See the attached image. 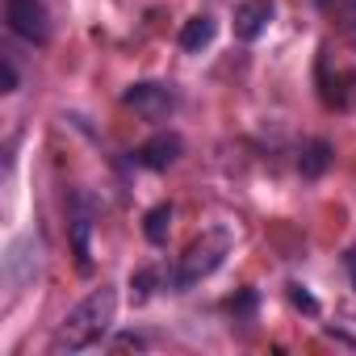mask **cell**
Listing matches in <instances>:
<instances>
[{"label": "cell", "mask_w": 356, "mask_h": 356, "mask_svg": "<svg viewBox=\"0 0 356 356\" xmlns=\"http://www.w3.org/2000/svg\"><path fill=\"white\" fill-rule=\"evenodd\" d=\"M168 231H172V206L159 202L155 210H147V218H143V235H147V243H163Z\"/></svg>", "instance_id": "obj_10"}, {"label": "cell", "mask_w": 356, "mask_h": 356, "mask_svg": "<svg viewBox=\"0 0 356 356\" xmlns=\"http://www.w3.org/2000/svg\"><path fill=\"white\" fill-rule=\"evenodd\" d=\"M289 302H293L298 310H306V314H318V302H314L302 285H289Z\"/></svg>", "instance_id": "obj_14"}, {"label": "cell", "mask_w": 356, "mask_h": 356, "mask_svg": "<svg viewBox=\"0 0 356 356\" xmlns=\"http://www.w3.org/2000/svg\"><path fill=\"white\" fill-rule=\"evenodd\" d=\"M352 277H356V252H352Z\"/></svg>", "instance_id": "obj_16"}, {"label": "cell", "mask_w": 356, "mask_h": 356, "mask_svg": "<svg viewBox=\"0 0 356 356\" xmlns=\"http://www.w3.org/2000/svg\"><path fill=\"white\" fill-rule=\"evenodd\" d=\"M181 151H185L181 134H168V130H163V134L138 143V147L130 151V159H134L138 168H147V172H163V168H172L176 159H181Z\"/></svg>", "instance_id": "obj_6"}, {"label": "cell", "mask_w": 356, "mask_h": 356, "mask_svg": "<svg viewBox=\"0 0 356 356\" xmlns=\"http://www.w3.org/2000/svg\"><path fill=\"white\" fill-rule=\"evenodd\" d=\"M273 22V5L268 0H243V5L235 9V38L243 42H256Z\"/></svg>", "instance_id": "obj_7"}, {"label": "cell", "mask_w": 356, "mask_h": 356, "mask_svg": "<svg viewBox=\"0 0 356 356\" xmlns=\"http://www.w3.org/2000/svg\"><path fill=\"white\" fill-rule=\"evenodd\" d=\"M155 285H159V273H155V268H138V273L130 277V298H134V302H147V298L155 293Z\"/></svg>", "instance_id": "obj_11"}, {"label": "cell", "mask_w": 356, "mask_h": 356, "mask_svg": "<svg viewBox=\"0 0 356 356\" xmlns=\"http://www.w3.org/2000/svg\"><path fill=\"white\" fill-rule=\"evenodd\" d=\"M0 76H5V80H0V92H17V84H22V80H17V63H13L9 55L0 59Z\"/></svg>", "instance_id": "obj_13"}, {"label": "cell", "mask_w": 356, "mask_h": 356, "mask_svg": "<svg viewBox=\"0 0 356 356\" xmlns=\"http://www.w3.org/2000/svg\"><path fill=\"white\" fill-rule=\"evenodd\" d=\"M92 218H97L92 197H88V193H72L67 231H72V256H76V268H80V273L92 268Z\"/></svg>", "instance_id": "obj_4"}, {"label": "cell", "mask_w": 356, "mask_h": 356, "mask_svg": "<svg viewBox=\"0 0 356 356\" xmlns=\"http://www.w3.org/2000/svg\"><path fill=\"white\" fill-rule=\"evenodd\" d=\"M214 34H218V26H214V17H193V22H185V30H181V51H189V55H197V51H206L210 42H214Z\"/></svg>", "instance_id": "obj_9"}, {"label": "cell", "mask_w": 356, "mask_h": 356, "mask_svg": "<svg viewBox=\"0 0 356 356\" xmlns=\"http://www.w3.org/2000/svg\"><path fill=\"white\" fill-rule=\"evenodd\" d=\"M343 5H352V9H356V0H343Z\"/></svg>", "instance_id": "obj_17"}, {"label": "cell", "mask_w": 356, "mask_h": 356, "mask_svg": "<svg viewBox=\"0 0 356 356\" xmlns=\"http://www.w3.org/2000/svg\"><path fill=\"white\" fill-rule=\"evenodd\" d=\"M113 314H118V293L113 289H97L88 293L80 306L67 310V318L59 323L55 339H51V352H84V348H97L109 327H113Z\"/></svg>", "instance_id": "obj_1"}, {"label": "cell", "mask_w": 356, "mask_h": 356, "mask_svg": "<svg viewBox=\"0 0 356 356\" xmlns=\"http://www.w3.org/2000/svg\"><path fill=\"white\" fill-rule=\"evenodd\" d=\"M122 101L138 113V118H147V122H163L172 109H176V97H172V88L168 84H151V80H143V84H130L126 92H122Z\"/></svg>", "instance_id": "obj_5"}, {"label": "cell", "mask_w": 356, "mask_h": 356, "mask_svg": "<svg viewBox=\"0 0 356 356\" xmlns=\"http://www.w3.org/2000/svg\"><path fill=\"white\" fill-rule=\"evenodd\" d=\"M5 26L34 47H42L51 38V22H47L42 0H5Z\"/></svg>", "instance_id": "obj_3"}, {"label": "cell", "mask_w": 356, "mask_h": 356, "mask_svg": "<svg viewBox=\"0 0 356 356\" xmlns=\"http://www.w3.org/2000/svg\"><path fill=\"white\" fill-rule=\"evenodd\" d=\"M227 252H231V235L227 231H210V235H202V239H193L189 248H185V256L176 260V273L168 277V285L172 289H193L197 281H206L210 273H218V264L227 260Z\"/></svg>", "instance_id": "obj_2"}, {"label": "cell", "mask_w": 356, "mask_h": 356, "mask_svg": "<svg viewBox=\"0 0 356 356\" xmlns=\"http://www.w3.org/2000/svg\"><path fill=\"white\" fill-rule=\"evenodd\" d=\"M118 343H122V348H143V335H122Z\"/></svg>", "instance_id": "obj_15"}, {"label": "cell", "mask_w": 356, "mask_h": 356, "mask_svg": "<svg viewBox=\"0 0 356 356\" xmlns=\"http://www.w3.org/2000/svg\"><path fill=\"white\" fill-rule=\"evenodd\" d=\"M227 310H231L235 318H252V314H256V293H252V289H243V293H235V298L227 302Z\"/></svg>", "instance_id": "obj_12"}, {"label": "cell", "mask_w": 356, "mask_h": 356, "mask_svg": "<svg viewBox=\"0 0 356 356\" xmlns=\"http://www.w3.org/2000/svg\"><path fill=\"white\" fill-rule=\"evenodd\" d=\"M327 168H331V143H327V138H310V143H302L298 172L306 176V181H318Z\"/></svg>", "instance_id": "obj_8"}]
</instances>
